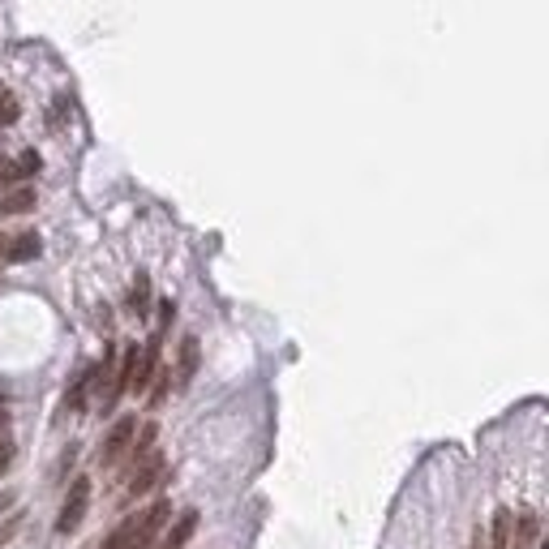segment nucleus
<instances>
[{
    "mask_svg": "<svg viewBox=\"0 0 549 549\" xmlns=\"http://www.w3.org/2000/svg\"><path fill=\"white\" fill-rule=\"evenodd\" d=\"M0 262H4V236H0Z\"/></svg>",
    "mask_w": 549,
    "mask_h": 549,
    "instance_id": "obj_13",
    "label": "nucleus"
},
{
    "mask_svg": "<svg viewBox=\"0 0 549 549\" xmlns=\"http://www.w3.org/2000/svg\"><path fill=\"white\" fill-rule=\"evenodd\" d=\"M134 433H137V416L117 421L112 433H108V442H103V451H99V464H103V468H117L120 459H125V451L134 447Z\"/></svg>",
    "mask_w": 549,
    "mask_h": 549,
    "instance_id": "obj_2",
    "label": "nucleus"
},
{
    "mask_svg": "<svg viewBox=\"0 0 549 549\" xmlns=\"http://www.w3.org/2000/svg\"><path fill=\"white\" fill-rule=\"evenodd\" d=\"M194 528H197V515H194V510H189V515H180V524L168 532V545H163V549H185V541L194 536Z\"/></svg>",
    "mask_w": 549,
    "mask_h": 549,
    "instance_id": "obj_9",
    "label": "nucleus"
},
{
    "mask_svg": "<svg viewBox=\"0 0 549 549\" xmlns=\"http://www.w3.org/2000/svg\"><path fill=\"white\" fill-rule=\"evenodd\" d=\"M168 502H151L146 510H137V515H129L125 524H120L108 541H103V549H151V541H155V532L168 524Z\"/></svg>",
    "mask_w": 549,
    "mask_h": 549,
    "instance_id": "obj_1",
    "label": "nucleus"
},
{
    "mask_svg": "<svg viewBox=\"0 0 549 549\" xmlns=\"http://www.w3.org/2000/svg\"><path fill=\"white\" fill-rule=\"evenodd\" d=\"M18 117H22V108H18V95L0 86V129H4V125H13V120H18Z\"/></svg>",
    "mask_w": 549,
    "mask_h": 549,
    "instance_id": "obj_10",
    "label": "nucleus"
},
{
    "mask_svg": "<svg viewBox=\"0 0 549 549\" xmlns=\"http://www.w3.org/2000/svg\"><path fill=\"white\" fill-rule=\"evenodd\" d=\"M536 545H541L536 515H519V524H510V549H536Z\"/></svg>",
    "mask_w": 549,
    "mask_h": 549,
    "instance_id": "obj_5",
    "label": "nucleus"
},
{
    "mask_svg": "<svg viewBox=\"0 0 549 549\" xmlns=\"http://www.w3.org/2000/svg\"><path fill=\"white\" fill-rule=\"evenodd\" d=\"M146 305H151V283H146V274H137V283H134V314H146Z\"/></svg>",
    "mask_w": 549,
    "mask_h": 549,
    "instance_id": "obj_11",
    "label": "nucleus"
},
{
    "mask_svg": "<svg viewBox=\"0 0 549 549\" xmlns=\"http://www.w3.org/2000/svg\"><path fill=\"white\" fill-rule=\"evenodd\" d=\"M39 254V236L35 232H22L13 240H4V262H30Z\"/></svg>",
    "mask_w": 549,
    "mask_h": 549,
    "instance_id": "obj_6",
    "label": "nucleus"
},
{
    "mask_svg": "<svg viewBox=\"0 0 549 549\" xmlns=\"http://www.w3.org/2000/svg\"><path fill=\"white\" fill-rule=\"evenodd\" d=\"M35 206V189L30 185H18V189H9V194L0 197V211L4 215H22V211H30Z\"/></svg>",
    "mask_w": 549,
    "mask_h": 549,
    "instance_id": "obj_7",
    "label": "nucleus"
},
{
    "mask_svg": "<svg viewBox=\"0 0 549 549\" xmlns=\"http://www.w3.org/2000/svg\"><path fill=\"white\" fill-rule=\"evenodd\" d=\"M197 373V339L189 335L185 344H180V365H177V387H189V378Z\"/></svg>",
    "mask_w": 549,
    "mask_h": 549,
    "instance_id": "obj_8",
    "label": "nucleus"
},
{
    "mask_svg": "<svg viewBox=\"0 0 549 549\" xmlns=\"http://www.w3.org/2000/svg\"><path fill=\"white\" fill-rule=\"evenodd\" d=\"M86 507H91V481L78 476V481H74V490H69V498H65V507H60V515H57V532L78 528L82 515H86Z\"/></svg>",
    "mask_w": 549,
    "mask_h": 549,
    "instance_id": "obj_3",
    "label": "nucleus"
},
{
    "mask_svg": "<svg viewBox=\"0 0 549 549\" xmlns=\"http://www.w3.org/2000/svg\"><path fill=\"white\" fill-rule=\"evenodd\" d=\"M9 464H13V442H9V438H0V476L9 472Z\"/></svg>",
    "mask_w": 549,
    "mask_h": 549,
    "instance_id": "obj_12",
    "label": "nucleus"
},
{
    "mask_svg": "<svg viewBox=\"0 0 549 549\" xmlns=\"http://www.w3.org/2000/svg\"><path fill=\"white\" fill-rule=\"evenodd\" d=\"M159 476H163V459H159V455H146L142 464H134V476H129V485H125V502L142 498V493L151 490Z\"/></svg>",
    "mask_w": 549,
    "mask_h": 549,
    "instance_id": "obj_4",
    "label": "nucleus"
}]
</instances>
